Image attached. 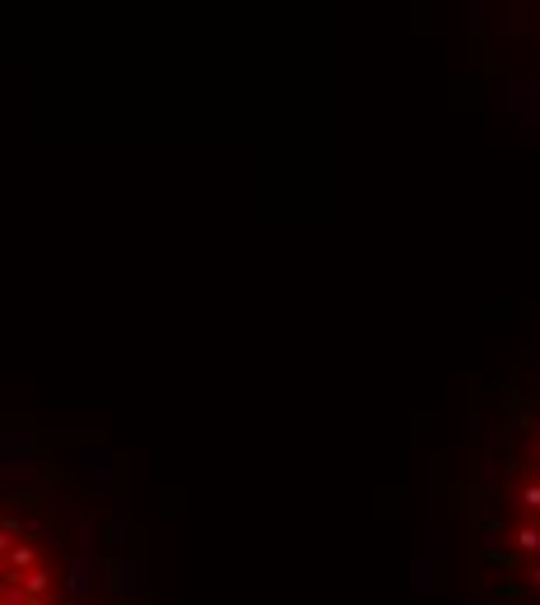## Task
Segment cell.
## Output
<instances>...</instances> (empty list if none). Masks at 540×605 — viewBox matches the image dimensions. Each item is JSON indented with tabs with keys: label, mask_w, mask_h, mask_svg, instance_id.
I'll list each match as a JSON object with an SVG mask.
<instances>
[{
	"label": "cell",
	"mask_w": 540,
	"mask_h": 605,
	"mask_svg": "<svg viewBox=\"0 0 540 605\" xmlns=\"http://www.w3.org/2000/svg\"><path fill=\"white\" fill-rule=\"evenodd\" d=\"M0 605H140L108 503L33 443H0Z\"/></svg>",
	"instance_id": "6da1fadb"
}]
</instances>
